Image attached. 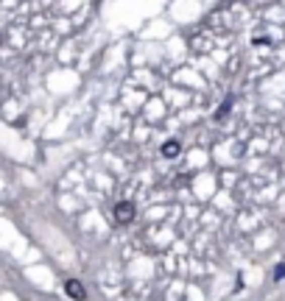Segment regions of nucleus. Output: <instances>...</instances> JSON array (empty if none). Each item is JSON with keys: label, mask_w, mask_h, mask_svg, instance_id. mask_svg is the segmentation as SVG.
<instances>
[{"label": "nucleus", "mask_w": 285, "mask_h": 301, "mask_svg": "<svg viewBox=\"0 0 285 301\" xmlns=\"http://www.w3.org/2000/svg\"><path fill=\"white\" fill-rule=\"evenodd\" d=\"M134 204L132 201H121V204L115 206V217H118V223H123V226H126V223H132L134 220Z\"/></svg>", "instance_id": "obj_1"}, {"label": "nucleus", "mask_w": 285, "mask_h": 301, "mask_svg": "<svg viewBox=\"0 0 285 301\" xmlns=\"http://www.w3.org/2000/svg\"><path fill=\"white\" fill-rule=\"evenodd\" d=\"M65 293L70 295V298H76V301L87 298V287L79 282V279H67V282H65Z\"/></svg>", "instance_id": "obj_2"}, {"label": "nucleus", "mask_w": 285, "mask_h": 301, "mask_svg": "<svg viewBox=\"0 0 285 301\" xmlns=\"http://www.w3.org/2000/svg\"><path fill=\"white\" fill-rule=\"evenodd\" d=\"M159 150H162L165 159H176L179 154H182V142H179V139H168V142H162Z\"/></svg>", "instance_id": "obj_3"}, {"label": "nucleus", "mask_w": 285, "mask_h": 301, "mask_svg": "<svg viewBox=\"0 0 285 301\" xmlns=\"http://www.w3.org/2000/svg\"><path fill=\"white\" fill-rule=\"evenodd\" d=\"M230 109H232V98H226V101H224V106H221L218 112H215V120H221V117H226V115H230Z\"/></svg>", "instance_id": "obj_4"}, {"label": "nucleus", "mask_w": 285, "mask_h": 301, "mask_svg": "<svg viewBox=\"0 0 285 301\" xmlns=\"http://www.w3.org/2000/svg\"><path fill=\"white\" fill-rule=\"evenodd\" d=\"M0 42H3V34H0Z\"/></svg>", "instance_id": "obj_5"}]
</instances>
